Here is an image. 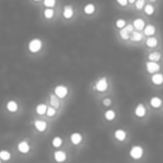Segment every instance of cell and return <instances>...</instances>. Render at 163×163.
<instances>
[{
    "label": "cell",
    "instance_id": "cell-1",
    "mask_svg": "<svg viewBox=\"0 0 163 163\" xmlns=\"http://www.w3.org/2000/svg\"><path fill=\"white\" fill-rule=\"evenodd\" d=\"M143 153H144V150L140 145H133L130 149V152H129L130 156L133 160H140L143 156Z\"/></svg>",
    "mask_w": 163,
    "mask_h": 163
},
{
    "label": "cell",
    "instance_id": "cell-2",
    "mask_svg": "<svg viewBox=\"0 0 163 163\" xmlns=\"http://www.w3.org/2000/svg\"><path fill=\"white\" fill-rule=\"evenodd\" d=\"M42 42L40 39H38V38H34L31 39L28 44V49L31 53H38V51L42 49Z\"/></svg>",
    "mask_w": 163,
    "mask_h": 163
},
{
    "label": "cell",
    "instance_id": "cell-3",
    "mask_svg": "<svg viewBox=\"0 0 163 163\" xmlns=\"http://www.w3.org/2000/svg\"><path fill=\"white\" fill-rule=\"evenodd\" d=\"M68 94V88L65 85H58L55 87V95L58 98H64L66 97V95Z\"/></svg>",
    "mask_w": 163,
    "mask_h": 163
},
{
    "label": "cell",
    "instance_id": "cell-4",
    "mask_svg": "<svg viewBox=\"0 0 163 163\" xmlns=\"http://www.w3.org/2000/svg\"><path fill=\"white\" fill-rule=\"evenodd\" d=\"M107 79L105 77H102V78H99L96 82V84H95V88L97 89L98 92H105L107 89Z\"/></svg>",
    "mask_w": 163,
    "mask_h": 163
},
{
    "label": "cell",
    "instance_id": "cell-5",
    "mask_svg": "<svg viewBox=\"0 0 163 163\" xmlns=\"http://www.w3.org/2000/svg\"><path fill=\"white\" fill-rule=\"evenodd\" d=\"M54 159L57 163H64L67 159V154H66L65 151H61V150H58V151H55L54 153Z\"/></svg>",
    "mask_w": 163,
    "mask_h": 163
},
{
    "label": "cell",
    "instance_id": "cell-6",
    "mask_svg": "<svg viewBox=\"0 0 163 163\" xmlns=\"http://www.w3.org/2000/svg\"><path fill=\"white\" fill-rule=\"evenodd\" d=\"M17 149H18V151L20 152V153L23 154H27L30 151V145H29V143L27 142V141H21V142H19L18 145H17Z\"/></svg>",
    "mask_w": 163,
    "mask_h": 163
},
{
    "label": "cell",
    "instance_id": "cell-7",
    "mask_svg": "<svg viewBox=\"0 0 163 163\" xmlns=\"http://www.w3.org/2000/svg\"><path fill=\"white\" fill-rule=\"evenodd\" d=\"M70 142L73 143L74 145H78L82 143V141H83V135L78 133V132H75L73 134L70 135Z\"/></svg>",
    "mask_w": 163,
    "mask_h": 163
},
{
    "label": "cell",
    "instance_id": "cell-8",
    "mask_svg": "<svg viewBox=\"0 0 163 163\" xmlns=\"http://www.w3.org/2000/svg\"><path fill=\"white\" fill-rule=\"evenodd\" d=\"M146 69L149 73L153 74V73H156L158 70H160V65L155 61H148L146 63Z\"/></svg>",
    "mask_w": 163,
    "mask_h": 163
},
{
    "label": "cell",
    "instance_id": "cell-9",
    "mask_svg": "<svg viewBox=\"0 0 163 163\" xmlns=\"http://www.w3.org/2000/svg\"><path fill=\"white\" fill-rule=\"evenodd\" d=\"M34 125L36 127V130L39 131V132H44V131H46L47 129V123L45 121H42V120H37V121L34 122Z\"/></svg>",
    "mask_w": 163,
    "mask_h": 163
},
{
    "label": "cell",
    "instance_id": "cell-10",
    "mask_svg": "<svg viewBox=\"0 0 163 163\" xmlns=\"http://www.w3.org/2000/svg\"><path fill=\"white\" fill-rule=\"evenodd\" d=\"M134 113L137 117H143L145 116V114H146V108H145V106L143 104H139V105L136 106V108H135Z\"/></svg>",
    "mask_w": 163,
    "mask_h": 163
},
{
    "label": "cell",
    "instance_id": "cell-11",
    "mask_svg": "<svg viewBox=\"0 0 163 163\" xmlns=\"http://www.w3.org/2000/svg\"><path fill=\"white\" fill-rule=\"evenodd\" d=\"M114 136H115V139L117 141H124L126 139V132L124 130H122V129H118L114 132Z\"/></svg>",
    "mask_w": 163,
    "mask_h": 163
},
{
    "label": "cell",
    "instance_id": "cell-12",
    "mask_svg": "<svg viewBox=\"0 0 163 163\" xmlns=\"http://www.w3.org/2000/svg\"><path fill=\"white\" fill-rule=\"evenodd\" d=\"M73 15H74V9L70 6H65L64 7V11H63V16L66 19H69L73 17Z\"/></svg>",
    "mask_w": 163,
    "mask_h": 163
},
{
    "label": "cell",
    "instance_id": "cell-13",
    "mask_svg": "<svg viewBox=\"0 0 163 163\" xmlns=\"http://www.w3.org/2000/svg\"><path fill=\"white\" fill-rule=\"evenodd\" d=\"M144 26H145V23L143 19H135L134 21H133V27L135 29H137V30H142V29H144Z\"/></svg>",
    "mask_w": 163,
    "mask_h": 163
},
{
    "label": "cell",
    "instance_id": "cell-14",
    "mask_svg": "<svg viewBox=\"0 0 163 163\" xmlns=\"http://www.w3.org/2000/svg\"><path fill=\"white\" fill-rule=\"evenodd\" d=\"M152 83L154 85H161L163 83V75L160 74V73H156L152 76Z\"/></svg>",
    "mask_w": 163,
    "mask_h": 163
},
{
    "label": "cell",
    "instance_id": "cell-15",
    "mask_svg": "<svg viewBox=\"0 0 163 163\" xmlns=\"http://www.w3.org/2000/svg\"><path fill=\"white\" fill-rule=\"evenodd\" d=\"M7 110L11 113H15L18 111V104L17 102H15V101H9V102L7 103Z\"/></svg>",
    "mask_w": 163,
    "mask_h": 163
},
{
    "label": "cell",
    "instance_id": "cell-16",
    "mask_svg": "<svg viewBox=\"0 0 163 163\" xmlns=\"http://www.w3.org/2000/svg\"><path fill=\"white\" fill-rule=\"evenodd\" d=\"M161 104H162V99L160 97H152L151 99H150V105L152 107H154V108H159V107L161 106Z\"/></svg>",
    "mask_w": 163,
    "mask_h": 163
},
{
    "label": "cell",
    "instance_id": "cell-17",
    "mask_svg": "<svg viewBox=\"0 0 163 163\" xmlns=\"http://www.w3.org/2000/svg\"><path fill=\"white\" fill-rule=\"evenodd\" d=\"M11 159V153L8 150H1L0 151V160L1 161H9Z\"/></svg>",
    "mask_w": 163,
    "mask_h": 163
},
{
    "label": "cell",
    "instance_id": "cell-18",
    "mask_svg": "<svg viewBox=\"0 0 163 163\" xmlns=\"http://www.w3.org/2000/svg\"><path fill=\"white\" fill-rule=\"evenodd\" d=\"M155 33V27L153 25H148L144 27V34L149 37H152V35H154Z\"/></svg>",
    "mask_w": 163,
    "mask_h": 163
},
{
    "label": "cell",
    "instance_id": "cell-19",
    "mask_svg": "<svg viewBox=\"0 0 163 163\" xmlns=\"http://www.w3.org/2000/svg\"><path fill=\"white\" fill-rule=\"evenodd\" d=\"M61 144H63V139H61V136H55V137L51 140V145H53L54 148H56V149L61 148Z\"/></svg>",
    "mask_w": 163,
    "mask_h": 163
},
{
    "label": "cell",
    "instance_id": "cell-20",
    "mask_svg": "<svg viewBox=\"0 0 163 163\" xmlns=\"http://www.w3.org/2000/svg\"><path fill=\"white\" fill-rule=\"evenodd\" d=\"M47 108L48 107L46 106V104H38L37 107H36V112L39 114V115H44V114H46L47 112Z\"/></svg>",
    "mask_w": 163,
    "mask_h": 163
},
{
    "label": "cell",
    "instance_id": "cell-21",
    "mask_svg": "<svg viewBox=\"0 0 163 163\" xmlns=\"http://www.w3.org/2000/svg\"><path fill=\"white\" fill-rule=\"evenodd\" d=\"M146 46L150 48H153V47L158 46V39L155 37H149L146 39Z\"/></svg>",
    "mask_w": 163,
    "mask_h": 163
},
{
    "label": "cell",
    "instance_id": "cell-22",
    "mask_svg": "<svg viewBox=\"0 0 163 163\" xmlns=\"http://www.w3.org/2000/svg\"><path fill=\"white\" fill-rule=\"evenodd\" d=\"M50 105L55 110H57L58 107H59V101H58V97H57L56 95H54V94H51L50 95Z\"/></svg>",
    "mask_w": 163,
    "mask_h": 163
},
{
    "label": "cell",
    "instance_id": "cell-23",
    "mask_svg": "<svg viewBox=\"0 0 163 163\" xmlns=\"http://www.w3.org/2000/svg\"><path fill=\"white\" fill-rule=\"evenodd\" d=\"M104 116H105L107 121H113L115 118V116H116V114H115V112L113 110H107L105 114H104Z\"/></svg>",
    "mask_w": 163,
    "mask_h": 163
},
{
    "label": "cell",
    "instance_id": "cell-24",
    "mask_svg": "<svg viewBox=\"0 0 163 163\" xmlns=\"http://www.w3.org/2000/svg\"><path fill=\"white\" fill-rule=\"evenodd\" d=\"M160 58H161V54L159 53V51H155V53H151L149 55V61H160Z\"/></svg>",
    "mask_w": 163,
    "mask_h": 163
},
{
    "label": "cell",
    "instance_id": "cell-25",
    "mask_svg": "<svg viewBox=\"0 0 163 163\" xmlns=\"http://www.w3.org/2000/svg\"><path fill=\"white\" fill-rule=\"evenodd\" d=\"M94 11H95V6L93 4H87L84 7V12L86 15H92L94 14Z\"/></svg>",
    "mask_w": 163,
    "mask_h": 163
},
{
    "label": "cell",
    "instance_id": "cell-26",
    "mask_svg": "<svg viewBox=\"0 0 163 163\" xmlns=\"http://www.w3.org/2000/svg\"><path fill=\"white\" fill-rule=\"evenodd\" d=\"M130 38L133 42H140V40H142L143 36H142L140 33H137V31H133V33H132V36H130Z\"/></svg>",
    "mask_w": 163,
    "mask_h": 163
},
{
    "label": "cell",
    "instance_id": "cell-27",
    "mask_svg": "<svg viewBox=\"0 0 163 163\" xmlns=\"http://www.w3.org/2000/svg\"><path fill=\"white\" fill-rule=\"evenodd\" d=\"M44 16H45V18H47V19L53 18V16H54V10L51 9V8H47V9H45V11H44Z\"/></svg>",
    "mask_w": 163,
    "mask_h": 163
},
{
    "label": "cell",
    "instance_id": "cell-28",
    "mask_svg": "<svg viewBox=\"0 0 163 163\" xmlns=\"http://www.w3.org/2000/svg\"><path fill=\"white\" fill-rule=\"evenodd\" d=\"M120 35H121V38H122V39H124V40H127V39L130 38V33H127L125 28L121 29V31H120Z\"/></svg>",
    "mask_w": 163,
    "mask_h": 163
},
{
    "label": "cell",
    "instance_id": "cell-29",
    "mask_svg": "<svg viewBox=\"0 0 163 163\" xmlns=\"http://www.w3.org/2000/svg\"><path fill=\"white\" fill-rule=\"evenodd\" d=\"M144 11H145V14L146 15H153L154 12V7L152 5H146L144 7Z\"/></svg>",
    "mask_w": 163,
    "mask_h": 163
},
{
    "label": "cell",
    "instance_id": "cell-30",
    "mask_svg": "<svg viewBox=\"0 0 163 163\" xmlns=\"http://www.w3.org/2000/svg\"><path fill=\"white\" fill-rule=\"evenodd\" d=\"M115 25H116L117 28L123 29L126 26V23H125V20H124V19H117L116 23H115Z\"/></svg>",
    "mask_w": 163,
    "mask_h": 163
},
{
    "label": "cell",
    "instance_id": "cell-31",
    "mask_svg": "<svg viewBox=\"0 0 163 163\" xmlns=\"http://www.w3.org/2000/svg\"><path fill=\"white\" fill-rule=\"evenodd\" d=\"M44 5L48 8H51L56 5V0H44Z\"/></svg>",
    "mask_w": 163,
    "mask_h": 163
},
{
    "label": "cell",
    "instance_id": "cell-32",
    "mask_svg": "<svg viewBox=\"0 0 163 163\" xmlns=\"http://www.w3.org/2000/svg\"><path fill=\"white\" fill-rule=\"evenodd\" d=\"M46 114H47V115H48L49 117L54 116V115H56V110H55L54 107H48V108H47Z\"/></svg>",
    "mask_w": 163,
    "mask_h": 163
},
{
    "label": "cell",
    "instance_id": "cell-33",
    "mask_svg": "<svg viewBox=\"0 0 163 163\" xmlns=\"http://www.w3.org/2000/svg\"><path fill=\"white\" fill-rule=\"evenodd\" d=\"M135 6H136V9H142L144 8V0H136L135 1Z\"/></svg>",
    "mask_w": 163,
    "mask_h": 163
},
{
    "label": "cell",
    "instance_id": "cell-34",
    "mask_svg": "<svg viewBox=\"0 0 163 163\" xmlns=\"http://www.w3.org/2000/svg\"><path fill=\"white\" fill-rule=\"evenodd\" d=\"M124 28L126 29L127 33H130V34H132L133 31H134V27H133V25H126Z\"/></svg>",
    "mask_w": 163,
    "mask_h": 163
},
{
    "label": "cell",
    "instance_id": "cell-35",
    "mask_svg": "<svg viewBox=\"0 0 163 163\" xmlns=\"http://www.w3.org/2000/svg\"><path fill=\"white\" fill-rule=\"evenodd\" d=\"M103 104H104V106H111V104H112V101H111V98H105L104 101H103Z\"/></svg>",
    "mask_w": 163,
    "mask_h": 163
},
{
    "label": "cell",
    "instance_id": "cell-36",
    "mask_svg": "<svg viewBox=\"0 0 163 163\" xmlns=\"http://www.w3.org/2000/svg\"><path fill=\"white\" fill-rule=\"evenodd\" d=\"M116 1H117V4H118V5H120V6H123V7L127 5V2H129L127 0H116Z\"/></svg>",
    "mask_w": 163,
    "mask_h": 163
},
{
    "label": "cell",
    "instance_id": "cell-37",
    "mask_svg": "<svg viewBox=\"0 0 163 163\" xmlns=\"http://www.w3.org/2000/svg\"><path fill=\"white\" fill-rule=\"evenodd\" d=\"M127 1H129L130 4H134V2H135V1H136V0H127Z\"/></svg>",
    "mask_w": 163,
    "mask_h": 163
},
{
    "label": "cell",
    "instance_id": "cell-38",
    "mask_svg": "<svg viewBox=\"0 0 163 163\" xmlns=\"http://www.w3.org/2000/svg\"><path fill=\"white\" fill-rule=\"evenodd\" d=\"M34 1H40V0H34Z\"/></svg>",
    "mask_w": 163,
    "mask_h": 163
},
{
    "label": "cell",
    "instance_id": "cell-39",
    "mask_svg": "<svg viewBox=\"0 0 163 163\" xmlns=\"http://www.w3.org/2000/svg\"><path fill=\"white\" fill-rule=\"evenodd\" d=\"M151 1H155V0H151Z\"/></svg>",
    "mask_w": 163,
    "mask_h": 163
},
{
    "label": "cell",
    "instance_id": "cell-40",
    "mask_svg": "<svg viewBox=\"0 0 163 163\" xmlns=\"http://www.w3.org/2000/svg\"><path fill=\"white\" fill-rule=\"evenodd\" d=\"M0 163H1V160H0Z\"/></svg>",
    "mask_w": 163,
    "mask_h": 163
}]
</instances>
